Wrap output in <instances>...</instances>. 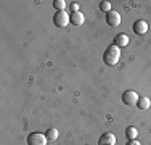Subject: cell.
Returning <instances> with one entry per match:
<instances>
[{
    "label": "cell",
    "instance_id": "6da1fadb",
    "mask_svg": "<svg viewBox=\"0 0 151 145\" xmlns=\"http://www.w3.org/2000/svg\"><path fill=\"white\" fill-rule=\"evenodd\" d=\"M119 58H121V49L117 45H114V44H111V45L105 50L103 61H105L108 66H114V65H117Z\"/></svg>",
    "mask_w": 151,
    "mask_h": 145
},
{
    "label": "cell",
    "instance_id": "7a4b0ae2",
    "mask_svg": "<svg viewBox=\"0 0 151 145\" xmlns=\"http://www.w3.org/2000/svg\"><path fill=\"white\" fill-rule=\"evenodd\" d=\"M53 23L56 28H66L71 23V14H68L66 12H56L53 16Z\"/></svg>",
    "mask_w": 151,
    "mask_h": 145
},
{
    "label": "cell",
    "instance_id": "3957f363",
    "mask_svg": "<svg viewBox=\"0 0 151 145\" xmlns=\"http://www.w3.org/2000/svg\"><path fill=\"white\" fill-rule=\"evenodd\" d=\"M48 139L42 132H31L27 136V145H47Z\"/></svg>",
    "mask_w": 151,
    "mask_h": 145
},
{
    "label": "cell",
    "instance_id": "277c9868",
    "mask_svg": "<svg viewBox=\"0 0 151 145\" xmlns=\"http://www.w3.org/2000/svg\"><path fill=\"white\" fill-rule=\"evenodd\" d=\"M138 99L140 97L135 90H125V92L122 94V102H124L125 105H129V107H135Z\"/></svg>",
    "mask_w": 151,
    "mask_h": 145
},
{
    "label": "cell",
    "instance_id": "5b68a950",
    "mask_svg": "<svg viewBox=\"0 0 151 145\" xmlns=\"http://www.w3.org/2000/svg\"><path fill=\"white\" fill-rule=\"evenodd\" d=\"M106 23H108V26H111V28H117L121 24V14L117 12H114V10H111V12L106 14Z\"/></svg>",
    "mask_w": 151,
    "mask_h": 145
},
{
    "label": "cell",
    "instance_id": "8992f818",
    "mask_svg": "<svg viewBox=\"0 0 151 145\" xmlns=\"http://www.w3.org/2000/svg\"><path fill=\"white\" fill-rule=\"evenodd\" d=\"M146 31H148V23H146L145 20H138L134 23V32L135 34L143 36V34H146Z\"/></svg>",
    "mask_w": 151,
    "mask_h": 145
},
{
    "label": "cell",
    "instance_id": "52a82bcc",
    "mask_svg": "<svg viewBox=\"0 0 151 145\" xmlns=\"http://www.w3.org/2000/svg\"><path fill=\"white\" fill-rule=\"evenodd\" d=\"M100 145H116V136L111 132H106L100 137Z\"/></svg>",
    "mask_w": 151,
    "mask_h": 145
},
{
    "label": "cell",
    "instance_id": "ba28073f",
    "mask_svg": "<svg viewBox=\"0 0 151 145\" xmlns=\"http://www.w3.org/2000/svg\"><path fill=\"white\" fill-rule=\"evenodd\" d=\"M129 44V36L124 34V32H121V34H117L116 37H114V45H117L121 49V47H125Z\"/></svg>",
    "mask_w": 151,
    "mask_h": 145
},
{
    "label": "cell",
    "instance_id": "9c48e42d",
    "mask_svg": "<svg viewBox=\"0 0 151 145\" xmlns=\"http://www.w3.org/2000/svg\"><path fill=\"white\" fill-rule=\"evenodd\" d=\"M84 21H85V16L81 12L71 13V23H73L74 26H82V24H84Z\"/></svg>",
    "mask_w": 151,
    "mask_h": 145
},
{
    "label": "cell",
    "instance_id": "30bf717a",
    "mask_svg": "<svg viewBox=\"0 0 151 145\" xmlns=\"http://www.w3.org/2000/svg\"><path fill=\"white\" fill-rule=\"evenodd\" d=\"M137 107H138L140 110H148V108L151 107V100L148 99V97H140L138 102H137Z\"/></svg>",
    "mask_w": 151,
    "mask_h": 145
},
{
    "label": "cell",
    "instance_id": "8fae6325",
    "mask_svg": "<svg viewBox=\"0 0 151 145\" xmlns=\"http://www.w3.org/2000/svg\"><path fill=\"white\" fill-rule=\"evenodd\" d=\"M45 136H47V139H48V142H53V140H56V139H58V129L50 128V129L45 132Z\"/></svg>",
    "mask_w": 151,
    "mask_h": 145
},
{
    "label": "cell",
    "instance_id": "7c38bea8",
    "mask_svg": "<svg viewBox=\"0 0 151 145\" xmlns=\"http://www.w3.org/2000/svg\"><path fill=\"white\" fill-rule=\"evenodd\" d=\"M125 136H127L130 140H137V136H138V130H137V128H134V126H130V128H127V129H125Z\"/></svg>",
    "mask_w": 151,
    "mask_h": 145
},
{
    "label": "cell",
    "instance_id": "4fadbf2b",
    "mask_svg": "<svg viewBox=\"0 0 151 145\" xmlns=\"http://www.w3.org/2000/svg\"><path fill=\"white\" fill-rule=\"evenodd\" d=\"M53 7H55L58 12H64V8L68 7V3L64 2V0H55V2H53Z\"/></svg>",
    "mask_w": 151,
    "mask_h": 145
},
{
    "label": "cell",
    "instance_id": "5bb4252c",
    "mask_svg": "<svg viewBox=\"0 0 151 145\" xmlns=\"http://www.w3.org/2000/svg\"><path fill=\"white\" fill-rule=\"evenodd\" d=\"M100 10H101V12H105V13L108 14V13L111 12V10H113V5H111L109 2H106V0H105V2L100 3Z\"/></svg>",
    "mask_w": 151,
    "mask_h": 145
},
{
    "label": "cell",
    "instance_id": "9a60e30c",
    "mask_svg": "<svg viewBox=\"0 0 151 145\" xmlns=\"http://www.w3.org/2000/svg\"><path fill=\"white\" fill-rule=\"evenodd\" d=\"M71 12H73V13H77L79 12V3H71Z\"/></svg>",
    "mask_w": 151,
    "mask_h": 145
},
{
    "label": "cell",
    "instance_id": "2e32d148",
    "mask_svg": "<svg viewBox=\"0 0 151 145\" xmlns=\"http://www.w3.org/2000/svg\"><path fill=\"white\" fill-rule=\"evenodd\" d=\"M125 145H142V144H140L138 140H129V142L125 144Z\"/></svg>",
    "mask_w": 151,
    "mask_h": 145
}]
</instances>
